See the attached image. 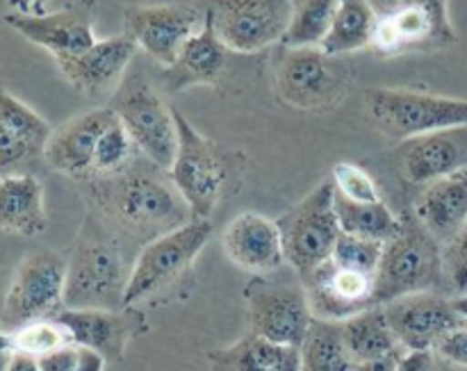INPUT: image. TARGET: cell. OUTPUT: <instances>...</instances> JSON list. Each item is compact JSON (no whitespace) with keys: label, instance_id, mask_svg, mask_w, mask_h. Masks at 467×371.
<instances>
[{"label":"cell","instance_id":"8","mask_svg":"<svg viewBox=\"0 0 467 371\" xmlns=\"http://www.w3.org/2000/svg\"><path fill=\"white\" fill-rule=\"evenodd\" d=\"M354 73L342 57L322 48H283L274 85L283 103L296 109H331L351 91Z\"/></svg>","mask_w":467,"mask_h":371},{"label":"cell","instance_id":"36","mask_svg":"<svg viewBox=\"0 0 467 371\" xmlns=\"http://www.w3.org/2000/svg\"><path fill=\"white\" fill-rule=\"evenodd\" d=\"M333 187L337 194L358 203H377L381 201L374 178L363 167L351 162H340L333 167Z\"/></svg>","mask_w":467,"mask_h":371},{"label":"cell","instance_id":"11","mask_svg":"<svg viewBox=\"0 0 467 371\" xmlns=\"http://www.w3.org/2000/svg\"><path fill=\"white\" fill-rule=\"evenodd\" d=\"M251 333L283 349H299L313 324L304 285L272 283L254 276L244 287Z\"/></svg>","mask_w":467,"mask_h":371},{"label":"cell","instance_id":"5","mask_svg":"<svg viewBox=\"0 0 467 371\" xmlns=\"http://www.w3.org/2000/svg\"><path fill=\"white\" fill-rule=\"evenodd\" d=\"M365 112L379 132L397 141L467 126V100L415 89L369 87L365 91Z\"/></svg>","mask_w":467,"mask_h":371},{"label":"cell","instance_id":"29","mask_svg":"<svg viewBox=\"0 0 467 371\" xmlns=\"http://www.w3.org/2000/svg\"><path fill=\"white\" fill-rule=\"evenodd\" d=\"M299 371H358L342 335V324L313 319L304 345L299 346Z\"/></svg>","mask_w":467,"mask_h":371},{"label":"cell","instance_id":"27","mask_svg":"<svg viewBox=\"0 0 467 371\" xmlns=\"http://www.w3.org/2000/svg\"><path fill=\"white\" fill-rule=\"evenodd\" d=\"M342 335L351 358L358 365L401 356V345L392 333L383 305H372L356 317L342 322Z\"/></svg>","mask_w":467,"mask_h":371},{"label":"cell","instance_id":"34","mask_svg":"<svg viewBox=\"0 0 467 371\" xmlns=\"http://www.w3.org/2000/svg\"><path fill=\"white\" fill-rule=\"evenodd\" d=\"M14 342L16 354L30 356V358H41L53 351L62 349V346L73 345L71 335L67 328L57 322V319H39V322H30L26 326L16 328L9 333Z\"/></svg>","mask_w":467,"mask_h":371},{"label":"cell","instance_id":"2","mask_svg":"<svg viewBox=\"0 0 467 371\" xmlns=\"http://www.w3.org/2000/svg\"><path fill=\"white\" fill-rule=\"evenodd\" d=\"M178 130V150L171 169V182L190 208L192 219H210L223 196L237 187L244 173L246 158L201 135L181 109L173 108Z\"/></svg>","mask_w":467,"mask_h":371},{"label":"cell","instance_id":"9","mask_svg":"<svg viewBox=\"0 0 467 371\" xmlns=\"http://www.w3.org/2000/svg\"><path fill=\"white\" fill-rule=\"evenodd\" d=\"M67 255L35 251L14 269L3 304V326L9 331L39 319H55L64 310Z\"/></svg>","mask_w":467,"mask_h":371},{"label":"cell","instance_id":"15","mask_svg":"<svg viewBox=\"0 0 467 371\" xmlns=\"http://www.w3.org/2000/svg\"><path fill=\"white\" fill-rule=\"evenodd\" d=\"M5 23L27 41L48 50L55 59L71 57L96 44L94 0H80L57 12L39 14V16L9 12Z\"/></svg>","mask_w":467,"mask_h":371},{"label":"cell","instance_id":"32","mask_svg":"<svg viewBox=\"0 0 467 371\" xmlns=\"http://www.w3.org/2000/svg\"><path fill=\"white\" fill-rule=\"evenodd\" d=\"M285 349L263 340L258 335H246L235 345L210 351V371H272L281 363Z\"/></svg>","mask_w":467,"mask_h":371},{"label":"cell","instance_id":"12","mask_svg":"<svg viewBox=\"0 0 467 371\" xmlns=\"http://www.w3.org/2000/svg\"><path fill=\"white\" fill-rule=\"evenodd\" d=\"M222 44L231 53L251 55L278 44L292 16V0H201Z\"/></svg>","mask_w":467,"mask_h":371},{"label":"cell","instance_id":"42","mask_svg":"<svg viewBox=\"0 0 467 371\" xmlns=\"http://www.w3.org/2000/svg\"><path fill=\"white\" fill-rule=\"evenodd\" d=\"M46 5H48V0H9V7H12V12L35 14V16L46 14Z\"/></svg>","mask_w":467,"mask_h":371},{"label":"cell","instance_id":"19","mask_svg":"<svg viewBox=\"0 0 467 371\" xmlns=\"http://www.w3.org/2000/svg\"><path fill=\"white\" fill-rule=\"evenodd\" d=\"M374 283L377 276L372 273L354 272L328 260L304 283L310 313L315 319L324 322H347L363 310L372 308Z\"/></svg>","mask_w":467,"mask_h":371},{"label":"cell","instance_id":"41","mask_svg":"<svg viewBox=\"0 0 467 371\" xmlns=\"http://www.w3.org/2000/svg\"><path fill=\"white\" fill-rule=\"evenodd\" d=\"M14 358H16V349H14L12 335L0 331V371H9Z\"/></svg>","mask_w":467,"mask_h":371},{"label":"cell","instance_id":"46","mask_svg":"<svg viewBox=\"0 0 467 371\" xmlns=\"http://www.w3.org/2000/svg\"><path fill=\"white\" fill-rule=\"evenodd\" d=\"M9 371H41L39 365H36L35 358H30V356H23V354H16V358H14L12 367Z\"/></svg>","mask_w":467,"mask_h":371},{"label":"cell","instance_id":"39","mask_svg":"<svg viewBox=\"0 0 467 371\" xmlns=\"http://www.w3.org/2000/svg\"><path fill=\"white\" fill-rule=\"evenodd\" d=\"M78 363H80V346L76 345L62 346V349L53 351V354L36 358V365H39L41 371H76Z\"/></svg>","mask_w":467,"mask_h":371},{"label":"cell","instance_id":"14","mask_svg":"<svg viewBox=\"0 0 467 371\" xmlns=\"http://www.w3.org/2000/svg\"><path fill=\"white\" fill-rule=\"evenodd\" d=\"M128 35L160 67H171L187 41L203 27L205 9L190 5H135L126 14Z\"/></svg>","mask_w":467,"mask_h":371},{"label":"cell","instance_id":"33","mask_svg":"<svg viewBox=\"0 0 467 371\" xmlns=\"http://www.w3.org/2000/svg\"><path fill=\"white\" fill-rule=\"evenodd\" d=\"M137 153H140V149H137L132 137L128 135V130L117 117L109 123L108 130L100 135L99 146H96L94 176L108 178L128 171L132 167V162H135Z\"/></svg>","mask_w":467,"mask_h":371},{"label":"cell","instance_id":"10","mask_svg":"<svg viewBox=\"0 0 467 371\" xmlns=\"http://www.w3.org/2000/svg\"><path fill=\"white\" fill-rule=\"evenodd\" d=\"M109 108L132 137L140 153L158 169H171L178 150L173 108L141 77L123 80L112 94Z\"/></svg>","mask_w":467,"mask_h":371},{"label":"cell","instance_id":"48","mask_svg":"<svg viewBox=\"0 0 467 371\" xmlns=\"http://www.w3.org/2000/svg\"><path fill=\"white\" fill-rule=\"evenodd\" d=\"M451 304H454L456 313H459L461 317H463V319H467V294H463V296H456V299L451 301Z\"/></svg>","mask_w":467,"mask_h":371},{"label":"cell","instance_id":"13","mask_svg":"<svg viewBox=\"0 0 467 371\" xmlns=\"http://www.w3.org/2000/svg\"><path fill=\"white\" fill-rule=\"evenodd\" d=\"M456 44L447 0H404L377 21L372 48L379 55L431 53Z\"/></svg>","mask_w":467,"mask_h":371},{"label":"cell","instance_id":"20","mask_svg":"<svg viewBox=\"0 0 467 371\" xmlns=\"http://www.w3.org/2000/svg\"><path fill=\"white\" fill-rule=\"evenodd\" d=\"M137 48H140L137 41L128 32H123V35L96 41L91 48L71 55V57L55 59V62L73 89L91 96V98H99V96L114 94L119 89L123 73L130 67Z\"/></svg>","mask_w":467,"mask_h":371},{"label":"cell","instance_id":"30","mask_svg":"<svg viewBox=\"0 0 467 371\" xmlns=\"http://www.w3.org/2000/svg\"><path fill=\"white\" fill-rule=\"evenodd\" d=\"M333 205H336V214L342 232H347V235L365 237V240L386 244L400 231L401 219H397L395 212L383 201H377V203H358V201H349L336 191Z\"/></svg>","mask_w":467,"mask_h":371},{"label":"cell","instance_id":"26","mask_svg":"<svg viewBox=\"0 0 467 371\" xmlns=\"http://www.w3.org/2000/svg\"><path fill=\"white\" fill-rule=\"evenodd\" d=\"M48 226L44 185L32 173L0 178V231L35 237Z\"/></svg>","mask_w":467,"mask_h":371},{"label":"cell","instance_id":"28","mask_svg":"<svg viewBox=\"0 0 467 371\" xmlns=\"http://www.w3.org/2000/svg\"><path fill=\"white\" fill-rule=\"evenodd\" d=\"M379 14L368 0H340L333 16L331 30L319 48L336 57L356 53L360 48L372 46L374 30H377Z\"/></svg>","mask_w":467,"mask_h":371},{"label":"cell","instance_id":"31","mask_svg":"<svg viewBox=\"0 0 467 371\" xmlns=\"http://www.w3.org/2000/svg\"><path fill=\"white\" fill-rule=\"evenodd\" d=\"M340 0H292V16L283 48H319L331 30Z\"/></svg>","mask_w":467,"mask_h":371},{"label":"cell","instance_id":"40","mask_svg":"<svg viewBox=\"0 0 467 371\" xmlns=\"http://www.w3.org/2000/svg\"><path fill=\"white\" fill-rule=\"evenodd\" d=\"M397 371H438V356L433 351H404Z\"/></svg>","mask_w":467,"mask_h":371},{"label":"cell","instance_id":"43","mask_svg":"<svg viewBox=\"0 0 467 371\" xmlns=\"http://www.w3.org/2000/svg\"><path fill=\"white\" fill-rule=\"evenodd\" d=\"M105 360L99 354L89 349H80V363H78L76 371H103Z\"/></svg>","mask_w":467,"mask_h":371},{"label":"cell","instance_id":"3","mask_svg":"<svg viewBox=\"0 0 467 371\" xmlns=\"http://www.w3.org/2000/svg\"><path fill=\"white\" fill-rule=\"evenodd\" d=\"M128 281L117 237L89 217L67 255L64 310H123Z\"/></svg>","mask_w":467,"mask_h":371},{"label":"cell","instance_id":"22","mask_svg":"<svg viewBox=\"0 0 467 371\" xmlns=\"http://www.w3.org/2000/svg\"><path fill=\"white\" fill-rule=\"evenodd\" d=\"M53 128L46 119L0 87V178L26 173L44 158Z\"/></svg>","mask_w":467,"mask_h":371},{"label":"cell","instance_id":"21","mask_svg":"<svg viewBox=\"0 0 467 371\" xmlns=\"http://www.w3.org/2000/svg\"><path fill=\"white\" fill-rule=\"evenodd\" d=\"M114 119L117 114L108 105V108H96L78 114L62 128L53 130L44 150V160L48 162V167L73 180H91L96 146Z\"/></svg>","mask_w":467,"mask_h":371},{"label":"cell","instance_id":"37","mask_svg":"<svg viewBox=\"0 0 467 371\" xmlns=\"http://www.w3.org/2000/svg\"><path fill=\"white\" fill-rule=\"evenodd\" d=\"M445 283L456 296L467 294V222L454 240L442 246Z\"/></svg>","mask_w":467,"mask_h":371},{"label":"cell","instance_id":"16","mask_svg":"<svg viewBox=\"0 0 467 371\" xmlns=\"http://www.w3.org/2000/svg\"><path fill=\"white\" fill-rule=\"evenodd\" d=\"M395 164L401 180L424 187L467 169V126L447 128L400 141Z\"/></svg>","mask_w":467,"mask_h":371},{"label":"cell","instance_id":"45","mask_svg":"<svg viewBox=\"0 0 467 371\" xmlns=\"http://www.w3.org/2000/svg\"><path fill=\"white\" fill-rule=\"evenodd\" d=\"M299 365H301L299 349H285L281 363H278L272 371H299Z\"/></svg>","mask_w":467,"mask_h":371},{"label":"cell","instance_id":"7","mask_svg":"<svg viewBox=\"0 0 467 371\" xmlns=\"http://www.w3.org/2000/svg\"><path fill=\"white\" fill-rule=\"evenodd\" d=\"M210 235L213 223L208 219H192L185 226L146 242L130 269L123 305L135 308L141 301L182 281L192 272V264L208 244Z\"/></svg>","mask_w":467,"mask_h":371},{"label":"cell","instance_id":"38","mask_svg":"<svg viewBox=\"0 0 467 371\" xmlns=\"http://www.w3.org/2000/svg\"><path fill=\"white\" fill-rule=\"evenodd\" d=\"M433 354L441 360H445V363L467 369V319L438 342Z\"/></svg>","mask_w":467,"mask_h":371},{"label":"cell","instance_id":"1","mask_svg":"<svg viewBox=\"0 0 467 371\" xmlns=\"http://www.w3.org/2000/svg\"><path fill=\"white\" fill-rule=\"evenodd\" d=\"M87 199L119 231L155 240L192 222V212L173 182L153 173L123 171L87 180Z\"/></svg>","mask_w":467,"mask_h":371},{"label":"cell","instance_id":"18","mask_svg":"<svg viewBox=\"0 0 467 371\" xmlns=\"http://www.w3.org/2000/svg\"><path fill=\"white\" fill-rule=\"evenodd\" d=\"M59 324L68 331L73 345L99 354L105 363H119L132 337L146 331L140 310H62Z\"/></svg>","mask_w":467,"mask_h":371},{"label":"cell","instance_id":"44","mask_svg":"<svg viewBox=\"0 0 467 371\" xmlns=\"http://www.w3.org/2000/svg\"><path fill=\"white\" fill-rule=\"evenodd\" d=\"M401 356H390V358L374 360V363L360 365L358 371H397V365H400Z\"/></svg>","mask_w":467,"mask_h":371},{"label":"cell","instance_id":"23","mask_svg":"<svg viewBox=\"0 0 467 371\" xmlns=\"http://www.w3.org/2000/svg\"><path fill=\"white\" fill-rule=\"evenodd\" d=\"M222 246L233 264L251 273L276 272L285 263L278 223L263 214L244 212L233 219L223 228Z\"/></svg>","mask_w":467,"mask_h":371},{"label":"cell","instance_id":"4","mask_svg":"<svg viewBox=\"0 0 467 371\" xmlns=\"http://www.w3.org/2000/svg\"><path fill=\"white\" fill-rule=\"evenodd\" d=\"M445 283L442 246L413 212L401 217L400 231L383 244L381 264L374 283V305L410 294L441 290Z\"/></svg>","mask_w":467,"mask_h":371},{"label":"cell","instance_id":"49","mask_svg":"<svg viewBox=\"0 0 467 371\" xmlns=\"http://www.w3.org/2000/svg\"><path fill=\"white\" fill-rule=\"evenodd\" d=\"M438 371H467V369H463V367H456V365L445 363V360L438 358Z\"/></svg>","mask_w":467,"mask_h":371},{"label":"cell","instance_id":"35","mask_svg":"<svg viewBox=\"0 0 467 371\" xmlns=\"http://www.w3.org/2000/svg\"><path fill=\"white\" fill-rule=\"evenodd\" d=\"M381 255H383L381 242L365 240V237H356V235H347V232H342L331 260L336 264H340V267L377 276V269L379 264H381Z\"/></svg>","mask_w":467,"mask_h":371},{"label":"cell","instance_id":"17","mask_svg":"<svg viewBox=\"0 0 467 371\" xmlns=\"http://www.w3.org/2000/svg\"><path fill=\"white\" fill-rule=\"evenodd\" d=\"M383 310L404 351H433L447 333L465 322L454 304L436 292L401 296L383 305Z\"/></svg>","mask_w":467,"mask_h":371},{"label":"cell","instance_id":"47","mask_svg":"<svg viewBox=\"0 0 467 371\" xmlns=\"http://www.w3.org/2000/svg\"><path fill=\"white\" fill-rule=\"evenodd\" d=\"M368 3L377 9L379 16H383V14L392 12V9H395L400 3H404V0H368Z\"/></svg>","mask_w":467,"mask_h":371},{"label":"cell","instance_id":"6","mask_svg":"<svg viewBox=\"0 0 467 371\" xmlns=\"http://www.w3.org/2000/svg\"><path fill=\"white\" fill-rule=\"evenodd\" d=\"M333 196H336L333 182H322L290 212L276 219L283 240V255H285V263L299 276L301 285L324 263L331 260L337 240L342 235Z\"/></svg>","mask_w":467,"mask_h":371},{"label":"cell","instance_id":"25","mask_svg":"<svg viewBox=\"0 0 467 371\" xmlns=\"http://www.w3.org/2000/svg\"><path fill=\"white\" fill-rule=\"evenodd\" d=\"M410 212L441 246L454 240L467 222V169L424 185Z\"/></svg>","mask_w":467,"mask_h":371},{"label":"cell","instance_id":"24","mask_svg":"<svg viewBox=\"0 0 467 371\" xmlns=\"http://www.w3.org/2000/svg\"><path fill=\"white\" fill-rule=\"evenodd\" d=\"M231 62V50L222 44L213 26V18L205 12L203 27L192 36L181 50L176 62L162 71L164 87L169 94L194 85L217 87Z\"/></svg>","mask_w":467,"mask_h":371}]
</instances>
